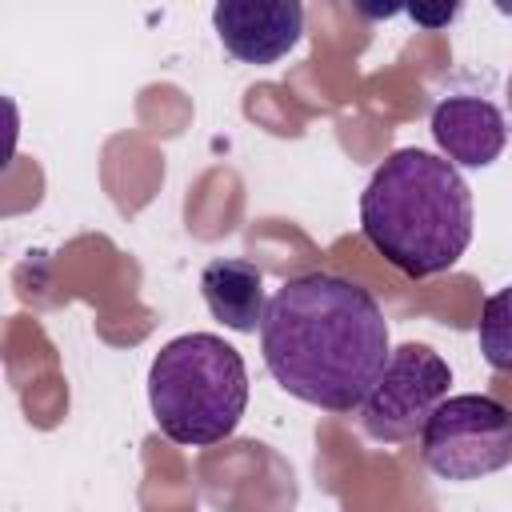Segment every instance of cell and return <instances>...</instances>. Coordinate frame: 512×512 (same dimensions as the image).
Listing matches in <instances>:
<instances>
[{"label": "cell", "mask_w": 512, "mask_h": 512, "mask_svg": "<svg viewBox=\"0 0 512 512\" xmlns=\"http://www.w3.org/2000/svg\"><path fill=\"white\" fill-rule=\"evenodd\" d=\"M452 368L428 344H400L392 348L384 372L376 376L372 392L360 404V424L380 444H404L420 436L436 404L448 396Z\"/></svg>", "instance_id": "cell-5"}, {"label": "cell", "mask_w": 512, "mask_h": 512, "mask_svg": "<svg viewBox=\"0 0 512 512\" xmlns=\"http://www.w3.org/2000/svg\"><path fill=\"white\" fill-rule=\"evenodd\" d=\"M476 340H480V356L488 360V368L512 376V284L484 300Z\"/></svg>", "instance_id": "cell-9"}, {"label": "cell", "mask_w": 512, "mask_h": 512, "mask_svg": "<svg viewBox=\"0 0 512 512\" xmlns=\"http://www.w3.org/2000/svg\"><path fill=\"white\" fill-rule=\"evenodd\" d=\"M432 140L456 168H488L508 144L504 112L484 96H444L432 108Z\"/></svg>", "instance_id": "cell-7"}, {"label": "cell", "mask_w": 512, "mask_h": 512, "mask_svg": "<svg viewBox=\"0 0 512 512\" xmlns=\"http://www.w3.org/2000/svg\"><path fill=\"white\" fill-rule=\"evenodd\" d=\"M148 404L156 428L172 444H220L248 408L244 356L212 332H184L156 352L148 368Z\"/></svg>", "instance_id": "cell-3"}, {"label": "cell", "mask_w": 512, "mask_h": 512, "mask_svg": "<svg viewBox=\"0 0 512 512\" xmlns=\"http://www.w3.org/2000/svg\"><path fill=\"white\" fill-rule=\"evenodd\" d=\"M496 4V12H504V16H512V0H492Z\"/></svg>", "instance_id": "cell-12"}, {"label": "cell", "mask_w": 512, "mask_h": 512, "mask_svg": "<svg viewBox=\"0 0 512 512\" xmlns=\"http://www.w3.org/2000/svg\"><path fill=\"white\" fill-rule=\"evenodd\" d=\"M212 28L240 64H276L304 36V0H216Z\"/></svg>", "instance_id": "cell-6"}, {"label": "cell", "mask_w": 512, "mask_h": 512, "mask_svg": "<svg viewBox=\"0 0 512 512\" xmlns=\"http://www.w3.org/2000/svg\"><path fill=\"white\" fill-rule=\"evenodd\" d=\"M260 352L288 396L344 416L364 404L392 344L384 308L368 288L336 272H304L272 292Z\"/></svg>", "instance_id": "cell-1"}, {"label": "cell", "mask_w": 512, "mask_h": 512, "mask_svg": "<svg viewBox=\"0 0 512 512\" xmlns=\"http://www.w3.org/2000/svg\"><path fill=\"white\" fill-rule=\"evenodd\" d=\"M200 292L212 312L232 332H256L268 312V292H264V272L244 260V256H220L208 260L200 272Z\"/></svg>", "instance_id": "cell-8"}, {"label": "cell", "mask_w": 512, "mask_h": 512, "mask_svg": "<svg viewBox=\"0 0 512 512\" xmlns=\"http://www.w3.org/2000/svg\"><path fill=\"white\" fill-rule=\"evenodd\" d=\"M352 8H356L364 20L380 24V20H392V16H400V12L408 8V0H352Z\"/></svg>", "instance_id": "cell-11"}, {"label": "cell", "mask_w": 512, "mask_h": 512, "mask_svg": "<svg viewBox=\"0 0 512 512\" xmlns=\"http://www.w3.org/2000/svg\"><path fill=\"white\" fill-rule=\"evenodd\" d=\"M460 8H464V0H408L404 12H408V20H412L416 28H424V32H440V28L456 24Z\"/></svg>", "instance_id": "cell-10"}, {"label": "cell", "mask_w": 512, "mask_h": 512, "mask_svg": "<svg viewBox=\"0 0 512 512\" xmlns=\"http://www.w3.org/2000/svg\"><path fill=\"white\" fill-rule=\"evenodd\" d=\"M504 96H508V108H512V72H508V84H504Z\"/></svg>", "instance_id": "cell-13"}, {"label": "cell", "mask_w": 512, "mask_h": 512, "mask_svg": "<svg viewBox=\"0 0 512 512\" xmlns=\"http://www.w3.org/2000/svg\"><path fill=\"white\" fill-rule=\"evenodd\" d=\"M420 460L432 476L464 484L512 464V408L496 396H444L420 428Z\"/></svg>", "instance_id": "cell-4"}, {"label": "cell", "mask_w": 512, "mask_h": 512, "mask_svg": "<svg viewBox=\"0 0 512 512\" xmlns=\"http://www.w3.org/2000/svg\"><path fill=\"white\" fill-rule=\"evenodd\" d=\"M360 232L412 280L448 272L472 244V192L448 156L400 148L360 192Z\"/></svg>", "instance_id": "cell-2"}]
</instances>
